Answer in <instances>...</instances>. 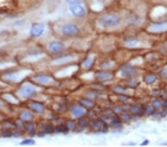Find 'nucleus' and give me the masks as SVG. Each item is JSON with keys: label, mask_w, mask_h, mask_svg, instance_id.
<instances>
[{"label": "nucleus", "mask_w": 167, "mask_h": 147, "mask_svg": "<svg viewBox=\"0 0 167 147\" xmlns=\"http://www.w3.org/2000/svg\"><path fill=\"white\" fill-rule=\"evenodd\" d=\"M2 134H3L4 137H7V138H8V137H11V136L12 135V132L10 130H5V132H3Z\"/></svg>", "instance_id": "obj_28"}, {"label": "nucleus", "mask_w": 167, "mask_h": 147, "mask_svg": "<svg viewBox=\"0 0 167 147\" xmlns=\"http://www.w3.org/2000/svg\"><path fill=\"white\" fill-rule=\"evenodd\" d=\"M112 123L114 124H120L121 123V120L118 117H114L112 120Z\"/></svg>", "instance_id": "obj_27"}, {"label": "nucleus", "mask_w": 167, "mask_h": 147, "mask_svg": "<svg viewBox=\"0 0 167 147\" xmlns=\"http://www.w3.org/2000/svg\"><path fill=\"white\" fill-rule=\"evenodd\" d=\"M72 113L76 117H80L84 114V110L79 105H74L72 107Z\"/></svg>", "instance_id": "obj_11"}, {"label": "nucleus", "mask_w": 167, "mask_h": 147, "mask_svg": "<svg viewBox=\"0 0 167 147\" xmlns=\"http://www.w3.org/2000/svg\"><path fill=\"white\" fill-rule=\"evenodd\" d=\"M80 104L86 108H92L94 106V102L89 99H83L81 100Z\"/></svg>", "instance_id": "obj_12"}, {"label": "nucleus", "mask_w": 167, "mask_h": 147, "mask_svg": "<svg viewBox=\"0 0 167 147\" xmlns=\"http://www.w3.org/2000/svg\"><path fill=\"white\" fill-rule=\"evenodd\" d=\"M145 112L147 114H151L154 112V108L152 106H148L147 107L146 109H145Z\"/></svg>", "instance_id": "obj_26"}, {"label": "nucleus", "mask_w": 167, "mask_h": 147, "mask_svg": "<svg viewBox=\"0 0 167 147\" xmlns=\"http://www.w3.org/2000/svg\"><path fill=\"white\" fill-rule=\"evenodd\" d=\"M147 144H148V140H146L143 143H141V146H146L147 145Z\"/></svg>", "instance_id": "obj_32"}, {"label": "nucleus", "mask_w": 167, "mask_h": 147, "mask_svg": "<svg viewBox=\"0 0 167 147\" xmlns=\"http://www.w3.org/2000/svg\"><path fill=\"white\" fill-rule=\"evenodd\" d=\"M19 92V94H20L23 97H25V98L31 97L36 94V90L34 89V87H32V86H23L22 88H20Z\"/></svg>", "instance_id": "obj_3"}, {"label": "nucleus", "mask_w": 167, "mask_h": 147, "mask_svg": "<svg viewBox=\"0 0 167 147\" xmlns=\"http://www.w3.org/2000/svg\"><path fill=\"white\" fill-rule=\"evenodd\" d=\"M131 110V112H132L133 114H139L140 112H141V111H142L140 107L138 106H132Z\"/></svg>", "instance_id": "obj_20"}, {"label": "nucleus", "mask_w": 167, "mask_h": 147, "mask_svg": "<svg viewBox=\"0 0 167 147\" xmlns=\"http://www.w3.org/2000/svg\"><path fill=\"white\" fill-rule=\"evenodd\" d=\"M44 25L42 24H34L30 28V35L33 37H40L43 34Z\"/></svg>", "instance_id": "obj_6"}, {"label": "nucleus", "mask_w": 167, "mask_h": 147, "mask_svg": "<svg viewBox=\"0 0 167 147\" xmlns=\"http://www.w3.org/2000/svg\"><path fill=\"white\" fill-rule=\"evenodd\" d=\"M156 80H157V76L154 74H151L146 76V78L145 81H146V82L147 84L150 85V84L154 83L156 81Z\"/></svg>", "instance_id": "obj_17"}, {"label": "nucleus", "mask_w": 167, "mask_h": 147, "mask_svg": "<svg viewBox=\"0 0 167 147\" xmlns=\"http://www.w3.org/2000/svg\"><path fill=\"white\" fill-rule=\"evenodd\" d=\"M115 91H116L117 93H123L125 89H124L123 88L120 87V86H116V87L114 88Z\"/></svg>", "instance_id": "obj_25"}, {"label": "nucleus", "mask_w": 167, "mask_h": 147, "mask_svg": "<svg viewBox=\"0 0 167 147\" xmlns=\"http://www.w3.org/2000/svg\"><path fill=\"white\" fill-rule=\"evenodd\" d=\"M137 43H138V41L136 39H129L126 40V43L129 45H135Z\"/></svg>", "instance_id": "obj_22"}, {"label": "nucleus", "mask_w": 167, "mask_h": 147, "mask_svg": "<svg viewBox=\"0 0 167 147\" xmlns=\"http://www.w3.org/2000/svg\"><path fill=\"white\" fill-rule=\"evenodd\" d=\"M92 63H93V62H92L91 59V58H88V59H87V60L85 61L84 66L85 68H90L92 65Z\"/></svg>", "instance_id": "obj_23"}, {"label": "nucleus", "mask_w": 167, "mask_h": 147, "mask_svg": "<svg viewBox=\"0 0 167 147\" xmlns=\"http://www.w3.org/2000/svg\"><path fill=\"white\" fill-rule=\"evenodd\" d=\"M20 118L23 120H30L33 118V115L30 112L25 111V112H23L20 114Z\"/></svg>", "instance_id": "obj_14"}, {"label": "nucleus", "mask_w": 167, "mask_h": 147, "mask_svg": "<svg viewBox=\"0 0 167 147\" xmlns=\"http://www.w3.org/2000/svg\"><path fill=\"white\" fill-rule=\"evenodd\" d=\"M96 77L99 80V81H107L110 80L111 77V74L109 72H105V71H99V72L96 73Z\"/></svg>", "instance_id": "obj_10"}, {"label": "nucleus", "mask_w": 167, "mask_h": 147, "mask_svg": "<svg viewBox=\"0 0 167 147\" xmlns=\"http://www.w3.org/2000/svg\"><path fill=\"white\" fill-rule=\"evenodd\" d=\"M30 107L33 111H34L36 113L41 114L43 113L45 111V107H44L43 104H42L41 102H30Z\"/></svg>", "instance_id": "obj_9"}, {"label": "nucleus", "mask_w": 167, "mask_h": 147, "mask_svg": "<svg viewBox=\"0 0 167 147\" xmlns=\"http://www.w3.org/2000/svg\"><path fill=\"white\" fill-rule=\"evenodd\" d=\"M70 11L76 17H82L85 13L84 8L80 4L77 3H72L69 4Z\"/></svg>", "instance_id": "obj_4"}, {"label": "nucleus", "mask_w": 167, "mask_h": 147, "mask_svg": "<svg viewBox=\"0 0 167 147\" xmlns=\"http://www.w3.org/2000/svg\"><path fill=\"white\" fill-rule=\"evenodd\" d=\"M66 126L68 127V129H69V128H73V127H74L73 122H68V123L66 124Z\"/></svg>", "instance_id": "obj_31"}, {"label": "nucleus", "mask_w": 167, "mask_h": 147, "mask_svg": "<svg viewBox=\"0 0 167 147\" xmlns=\"http://www.w3.org/2000/svg\"><path fill=\"white\" fill-rule=\"evenodd\" d=\"M43 128L45 133H48V134H51L54 132V128L51 125H45Z\"/></svg>", "instance_id": "obj_19"}, {"label": "nucleus", "mask_w": 167, "mask_h": 147, "mask_svg": "<svg viewBox=\"0 0 167 147\" xmlns=\"http://www.w3.org/2000/svg\"><path fill=\"white\" fill-rule=\"evenodd\" d=\"M92 126L96 130L102 131L105 132L108 131V125L107 123L103 122L101 120H95L92 122Z\"/></svg>", "instance_id": "obj_5"}, {"label": "nucleus", "mask_w": 167, "mask_h": 147, "mask_svg": "<svg viewBox=\"0 0 167 147\" xmlns=\"http://www.w3.org/2000/svg\"><path fill=\"white\" fill-rule=\"evenodd\" d=\"M165 104H166V105H165V106H166V108H167V102H166Z\"/></svg>", "instance_id": "obj_33"}, {"label": "nucleus", "mask_w": 167, "mask_h": 147, "mask_svg": "<svg viewBox=\"0 0 167 147\" xmlns=\"http://www.w3.org/2000/svg\"><path fill=\"white\" fill-rule=\"evenodd\" d=\"M136 71L132 66L129 65H125L121 69V74L126 77H131L135 74Z\"/></svg>", "instance_id": "obj_7"}, {"label": "nucleus", "mask_w": 167, "mask_h": 147, "mask_svg": "<svg viewBox=\"0 0 167 147\" xmlns=\"http://www.w3.org/2000/svg\"><path fill=\"white\" fill-rule=\"evenodd\" d=\"M162 101L160 100H155L153 102V106L155 107V108H159L162 106Z\"/></svg>", "instance_id": "obj_24"}, {"label": "nucleus", "mask_w": 167, "mask_h": 147, "mask_svg": "<svg viewBox=\"0 0 167 147\" xmlns=\"http://www.w3.org/2000/svg\"><path fill=\"white\" fill-rule=\"evenodd\" d=\"M120 23V19L115 14H105L99 19V24L103 28L117 26Z\"/></svg>", "instance_id": "obj_1"}, {"label": "nucleus", "mask_w": 167, "mask_h": 147, "mask_svg": "<svg viewBox=\"0 0 167 147\" xmlns=\"http://www.w3.org/2000/svg\"><path fill=\"white\" fill-rule=\"evenodd\" d=\"M62 32L64 35L74 36L79 33V28L75 25L68 24L62 27Z\"/></svg>", "instance_id": "obj_2"}, {"label": "nucleus", "mask_w": 167, "mask_h": 147, "mask_svg": "<svg viewBox=\"0 0 167 147\" xmlns=\"http://www.w3.org/2000/svg\"><path fill=\"white\" fill-rule=\"evenodd\" d=\"M22 145H34L35 144V142H34V140L32 139H27L23 140L22 143H21Z\"/></svg>", "instance_id": "obj_21"}, {"label": "nucleus", "mask_w": 167, "mask_h": 147, "mask_svg": "<svg viewBox=\"0 0 167 147\" xmlns=\"http://www.w3.org/2000/svg\"><path fill=\"white\" fill-rule=\"evenodd\" d=\"M88 121L86 120L85 119H84V118H83V119H80L79 120V123H78V126H79L82 129L83 128H84L87 125H88Z\"/></svg>", "instance_id": "obj_18"}, {"label": "nucleus", "mask_w": 167, "mask_h": 147, "mask_svg": "<svg viewBox=\"0 0 167 147\" xmlns=\"http://www.w3.org/2000/svg\"><path fill=\"white\" fill-rule=\"evenodd\" d=\"M25 128L26 130L28 131L29 133H30L31 135H34V134L35 133V126L32 123H28L25 125Z\"/></svg>", "instance_id": "obj_15"}, {"label": "nucleus", "mask_w": 167, "mask_h": 147, "mask_svg": "<svg viewBox=\"0 0 167 147\" xmlns=\"http://www.w3.org/2000/svg\"><path fill=\"white\" fill-rule=\"evenodd\" d=\"M55 130L57 132H60V133H66L68 132V128L65 125H60V126H57L55 128Z\"/></svg>", "instance_id": "obj_16"}, {"label": "nucleus", "mask_w": 167, "mask_h": 147, "mask_svg": "<svg viewBox=\"0 0 167 147\" xmlns=\"http://www.w3.org/2000/svg\"><path fill=\"white\" fill-rule=\"evenodd\" d=\"M160 74L163 77H165V78H167V69H163L162 70L161 72H160Z\"/></svg>", "instance_id": "obj_30"}, {"label": "nucleus", "mask_w": 167, "mask_h": 147, "mask_svg": "<svg viewBox=\"0 0 167 147\" xmlns=\"http://www.w3.org/2000/svg\"><path fill=\"white\" fill-rule=\"evenodd\" d=\"M35 79L37 82H40V83H47L48 82L50 81L51 77L48 75H39V76H36Z\"/></svg>", "instance_id": "obj_13"}, {"label": "nucleus", "mask_w": 167, "mask_h": 147, "mask_svg": "<svg viewBox=\"0 0 167 147\" xmlns=\"http://www.w3.org/2000/svg\"><path fill=\"white\" fill-rule=\"evenodd\" d=\"M83 0H67V2L69 3V4H72V3H77V4H80L81 2H83Z\"/></svg>", "instance_id": "obj_29"}, {"label": "nucleus", "mask_w": 167, "mask_h": 147, "mask_svg": "<svg viewBox=\"0 0 167 147\" xmlns=\"http://www.w3.org/2000/svg\"><path fill=\"white\" fill-rule=\"evenodd\" d=\"M48 49L51 52L58 53L62 51V49H64V45L63 43H61V42L54 41L49 44Z\"/></svg>", "instance_id": "obj_8"}]
</instances>
